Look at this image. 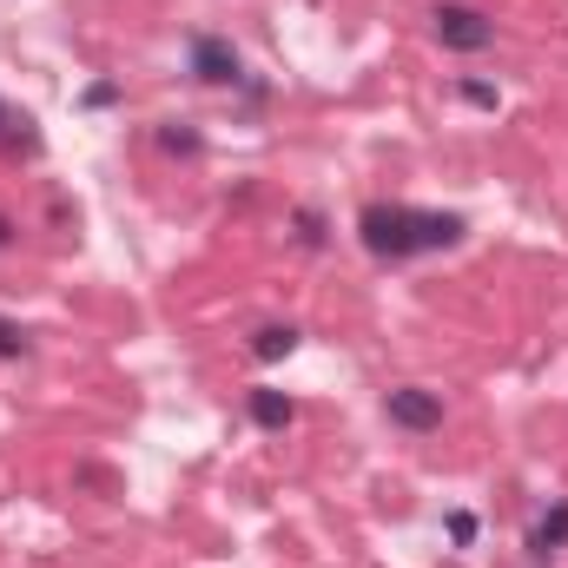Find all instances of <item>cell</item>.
I'll use <instances>...</instances> for the list:
<instances>
[{"label":"cell","mask_w":568,"mask_h":568,"mask_svg":"<svg viewBox=\"0 0 568 568\" xmlns=\"http://www.w3.org/2000/svg\"><path fill=\"white\" fill-rule=\"evenodd\" d=\"M291 351H297V324H265V331L252 337V357H258V364H278Z\"/></svg>","instance_id":"obj_7"},{"label":"cell","mask_w":568,"mask_h":568,"mask_svg":"<svg viewBox=\"0 0 568 568\" xmlns=\"http://www.w3.org/2000/svg\"><path fill=\"white\" fill-rule=\"evenodd\" d=\"M463 219L456 212H417V205H364V219H357V239H364V252L371 258H390V265H404V258H429V252H449V245H463Z\"/></svg>","instance_id":"obj_1"},{"label":"cell","mask_w":568,"mask_h":568,"mask_svg":"<svg viewBox=\"0 0 568 568\" xmlns=\"http://www.w3.org/2000/svg\"><path fill=\"white\" fill-rule=\"evenodd\" d=\"M456 93H463V100H469V106H496V87H489V80H463V87H456Z\"/></svg>","instance_id":"obj_9"},{"label":"cell","mask_w":568,"mask_h":568,"mask_svg":"<svg viewBox=\"0 0 568 568\" xmlns=\"http://www.w3.org/2000/svg\"><path fill=\"white\" fill-rule=\"evenodd\" d=\"M192 73L205 80V87H239L245 80V67H239V47L232 40H219V33H192Z\"/></svg>","instance_id":"obj_3"},{"label":"cell","mask_w":568,"mask_h":568,"mask_svg":"<svg viewBox=\"0 0 568 568\" xmlns=\"http://www.w3.org/2000/svg\"><path fill=\"white\" fill-rule=\"evenodd\" d=\"M7 245H13V219L0 212V252H7Z\"/></svg>","instance_id":"obj_13"},{"label":"cell","mask_w":568,"mask_h":568,"mask_svg":"<svg viewBox=\"0 0 568 568\" xmlns=\"http://www.w3.org/2000/svg\"><path fill=\"white\" fill-rule=\"evenodd\" d=\"M159 145H165V152H199V133H185V126H165V133H159Z\"/></svg>","instance_id":"obj_10"},{"label":"cell","mask_w":568,"mask_h":568,"mask_svg":"<svg viewBox=\"0 0 568 568\" xmlns=\"http://www.w3.org/2000/svg\"><path fill=\"white\" fill-rule=\"evenodd\" d=\"M0 357H27V324L0 317Z\"/></svg>","instance_id":"obj_8"},{"label":"cell","mask_w":568,"mask_h":568,"mask_svg":"<svg viewBox=\"0 0 568 568\" xmlns=\"http://www.w3.org/2000/svg\"><path fill=\"white\" fill-rule=\"evenodd\" d=\"M384 417H390L397 429L429 436V429H443V397L424 390V384H404V390H390V397H384Z\"/></svg>","instance_id":"obj_4"},{"label":"cell","mask_w":568,"mask_h":568,"mask_svg":"<svg viewBox=\"0 0 568 568\" xmlns=\"http://www.w3.org/2000/svg\"><path fill=\"white\" fill-rule=\"evenodd\" d=\"M252 424L258 429H291L297 424V404L284 390H252Z\"/></svg>","instance_id":"obj_6"},{"label":"cell","mask_w":568,"mask_h":568,"mask_svg":"<svg viewBox=\"0 0 568 568\" xmlns=\"http://www.w3.org/2000/svg\"><path fill=\"white\" fill-rule=\"evenodd\" d=\"M7 126H13V113H7V106H0V133H7Z\"/></svg>","instance_id":"obj_14"},{"label":"cell","mask_w":568,"mask_h":568,"mask_svg":"<svg viewBox=\"0 0 568 568\" xmlns=\"http://www.w3.org/2000/svg\"><path fill=\"white\" fill-rule=\"evenodd\" d=\"M449 542H476V516H469V509L449 516Z\"/></svg>","instance_id":"obj_11"},{"label":"cell","mask_w":568,"mask_h":568,"mask_svg":"<svg viewBox=\"0 0 568 568\" xmlns=\"http://www.w3.org/2000/svg\"><path fill=\"white\" fill-rule=\"evenodd\" d=\"M556 549H568V503H556V509L529 529V556H542V562H549Z\"/></svg>","instance_id":"obj_5"},{"label":"cell","mask_w":568,"mask_h":568,"mask_svg":"<svg viewBox=\"0 0 568 568\" xmlns=\"http://www.w3.org/2000/svg\"><path fill=\"white\" fill-rule=\"evenodd\" d=\"M297 239H304V245H324V232H317V212H297Z\"/></svg>","instance_id":"obj_12"},{"label":"cell","mask_w":568,"mask_h":568,"mask_svg":"<svg viewBox=\"0 0 568 568\" xmlns=\"http://www.w3.org/2000/svg\"><path fill=\"white\" fill-rule=\"evenodd\" d=\"M429 33H436L449 53H483V47L496 40V20L476 13V7H463V0H443V7L429 13Z\"/></svg>","instance_id":"obj_2"}]
</instances>
